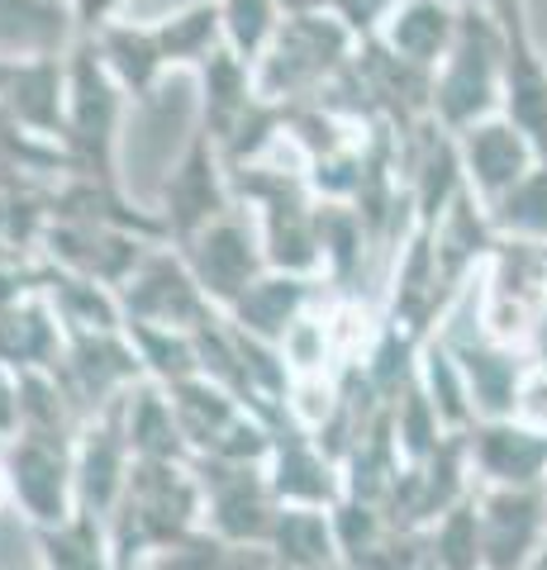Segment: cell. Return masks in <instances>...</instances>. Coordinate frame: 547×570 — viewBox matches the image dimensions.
Segmentation results:
<instances>
[{"instance_id": "ab89813d", "label": "cell", "mask_w": 547, "mask_h": 570, "mask_svg": "<svg viewBox=\"0 0 547 570\" xmlns=\"http://www.w3.org/2000/svg\"><path fill=\"white\" fill-rule=\"evenodd\" d=\"M429 542V570H481V519H476V490L457 509H448L433 528H423Z\"/></svg>"}, {"instance_id": "44dd1931", "label": "cell", "mask_w": 547, "mask_h": 570, "mask_svg": "<svg viewBox=\"0 0 547 570\" xmlns=\"http://www.w3.org/2000/svg\"><path fill=\"white\" fill-rule=\"evenodd\" d=\"M333 291L320 276H300V272H262L248 291H243L234 305L224 309V318L234 328H243L248 337H262V343H276L286 337L300 318H305L314 305H324Z\"/></svg>"}, {"instance_id": "9a60e30c", "label": "cell", "mask_w": 547, "mask_h": 570, "mask_svg": "<svg viewBox=\"0 0 547 570\" xmlns=\"http://www.w3.org/2000/svg\"><path fill=\"white\" fill-rule=\"evenodd\" d=\"M148 238L125 234V228H105V224H72V219H48L43 224V238H39V257L62 266V272H77V276H91L100 285L119 291L138 262L148 257Z\"/></svg>"}, {"instance_id": "f546056e", "label": "cell", "mask_w": 547, "mask_h": 570, "mask_svg": "<svg viewBox=\"0 0 547 570\" xmlns=\"http://www.w3.org/2000/svg\"><path fill=\"white\" fill-rule=\"evenodd\" d=\"M43 262V257H39ZM43 295L58 324L72 333H110V328H125V305H119V291L100 285L91 276H77V272H62V266L43 262Z\"/></svg>"}, {"instance_id": "484cf974", "label": "cell", "mask_w": 547, "mask_h": 570, "mask_svg": "<svg viewBox=\"0 0 547 570\" xmlns=\"http://www.w3.org/2000/svg\"><path fill=\"white\" fill-rule=\"evenodd\" d=\"M201 81V134H209L224 148L228 138L238 134V124L257 110V77L253 62H243L234 48H215L209 58L196 67Z\"/></svg>"}, {"instance_id": "52a82bcc", "label": "cell", "mask_w": 547, "mask_h": 570, "mask_svg": "<svg viewBox=\"0 0 547 570\" xmlns=\"http://www.w3.org/2000/svg\"><path fill=\"white\" fill-rule=\"evenodd\" d=\"M10 480V509L25 519L29 532L58 528L67 523L77 504V471H72V442H52V438H10L0 448Z\"/></svg>"}, {"instance_id": "277c9868", "label": "cell", "mask_w": 547, "mask_h": 570, "mask_svg": "<svg viewBox=\"0 0 547 570\" xmlns=\"http://www.w3.org/2000/svg\"><path fill=\"white\" fill-rule=\"evenodd\" d=\"M500 91H505V29L486 10L462 6L452 52L433 71V119L448 134H462L476 119L500 115Z\"/></svg>"}, {"instance_id": "bcb514c9", "label": "cell", "mask_w": 547, "mask_h": 570, "mask_svg": "<svg viewBox=\"0 0 547 570\" xmlns=\"http://www.w3.org/2000/svg\"><path fill=\"white\" fill-rule=\"evenodd\" d=\"M462 6H476L486 10L490 20L500 29H515V24H528V0H462Z\"/></svg>"}, {"instance_id": "836d02e7", "label": "cell", "mask_w": 547, "mask_h": 570, "mask_svg": "<svg viewBox=\"0 0 547 570\" xmlns=\"http://www.w3.org/2000/svg\"><path fill=\"white\" fill-rule=\"evenodd\" d=\"M157 48L172 71H196L209 52L224 43V24H219V0H191L153 20Z\"/></svg>"}, {"instance_id": "f1b7e54d", "label": "cell", "mask_w": 547, "mask_h": 570, "mask_svg": "<svg viewBox=\"0 0 547 570\" xmlns=\"http://www.w3.org/2000/svg\"><path fill=\"white\" fill-rule=\"evenodd\" d=\"M314 228H320V276L333 295L358 291V276L367 257L377 253L372 234H367L362 214L348 200H320V214H314Z\"/></svg>"}, {"instance_id": "7c38bea8", "label": "cell", "mask_w": 547, "mask_h": 570, "mask_svg": "<svg viewBox=\"0 0 547 570\" xmlns=\"http://www.w3.org/2000/svg\"><path fill=\"white\" fill-rule=\"evenodd\" d=\"M457 305V295L448 291L443 266H438V247H433V228L414 224L391 253V276H385V295L381 309L391 324L410 328L414 337H433L438 324L448 318Z\"/></svg>"}, {"instance_id": "8d00e7d4", "label": "cell", "mask_w": 547, "mask_h": 570, "mask_svg": "<svg viewBox=\"0 0 547 570\" xmlns=\"http://www.w3.org/2000/svg\"><path fill=\"white\" fill-rule=\"evenodd\" d=\"M419 385H423V395L433 400V409H438V419H443L448 433H467V428L476 423V404H471L467 376H462L457 356L448 352V343L438 333L419 352Z\"/></svg>"}, {"instance_id": "5bb4252c", "label": "cell", "mask_w": 547, "mask_h": 570, "mask_svg": "<svg viewBox=\"0 0 547 570\" xmlns=\"http://www.w3.org/2000/svg\"><path fill=\"white\" fill-rule=\"evenodd\" d=\"M476 519H481V570H534L547 532L543 490L476 485Z\"/></svg>"}, {"instance_id": "d590c367", "label": "cell", "mask_w": 547, "mask_h": 570, "mask_svg": "<svg viewBox=\"0 0 547 570\" xmlns=\"http://www.w3.org/2000/svg\"><path fill=\"white\" fill-rule=\"evenodd\" d=\"M144 570H281L272 547L253 542H224L219 532L196 528L186 542H176L163 557H153Z\"/></svg>"}, {"instance_id": "83f0119b", "label": "cell", "mask_w": 547, "mask_h": 570, "mask_svg": "<svg viewBox=\"0 0 547 570\" xmlns=\"http://www.w3.org/2000/svg\"><path fill=\"white\" fill-rule=\"evenodd\" d=\"M96 43H100L105 67H110L115 81L125 86L129 105H153L157 86H163V77L172 71L167 58H163V48H157L153 20H129L125 14V20H115Z\"/></svg>"}, {"instance_id": "f35d334b", "label": "cell", "mask_w": 547, "mask_h": 570, "mask_svg": "<svg viewBox=\"0 0 547 570\" xmlns=\"http://www.w3.org/2000/svg\"><path fill=\"white\" fill-rule=\"evenodd\" d=\"M490 224H496L500 238H524V243H547V157L515 181L505 195L486 205Z\"/></svg>"}, {"instance_id": "4316f807", "label": "cell", "mask_w": 547, "mask_h": 570, "mask_svg": "<svg viewBox=\"0 0 547 570\" xmlns=\"http://www.w3.org/2000/svg\"><path fill=\"white\" fill-rule=\"evenodd\" d=\"M67 347V328L58 324L48 295L33 291L0 309V371L29 376V371H52Z\"/></svg>"}, {"instance_id": "5b68a950", "label": "cell", "mask_w": 547, "mask_h": 570, "mask_svg": "<svg viewBox=\"0 0 547 570\" xmlns=\"http://www.w3.org/2000/svg\"><path fill=\"white\" fill-rule=\"evenodd\" d=\"M476 324L509 347L534 343V328L547 309V243L500 238L486 272L471 285Z\"/></svg>"}, {"instance_id": "7402d4cb", "label": "cell", "mask_w": 547, "mask_h": 570, "mask_svg": "<svg viewBox=\"0 0 547 570\" xmlns=\"http://www.w3.org/2000/svg\"><path fill=\"white\" fill-rule=\"evenodd\" d=\"M48 219H72V224H105L125 228L148 243H167L163 219L153 205H138L125 190V181H96V176H58L48 181Z\"/></svg>"}, {"instance_id": "8992f818", "label": "cell", "mask_w": 547, "mask_h": 570, "mask_svg": "<svg viewBox=\"0 0 547 570\" xmlns=\"http://www.w3.org/2000/svg\"><path fill=\"white\" fill-rule=\"evenodd\" d=\"M157 219H163V234L172 247H182L209 228L215 219H224L228 209H238L234 200V181H228L224 153L209 134H191L186 153L176 157V167L167 171L163 190H157Z\"/></svg>"}, {"instance_id": "7a4b0ae2", "label": "cell", "mask_w": 547, "mask_h": 570, "mask_svg": "<svg viewBox=\"0 0 547 570\" xmlns=\"http://www.w3.org/2000/svg\"><path fill=\"white\" fill-rule=\"evenodd\" d=\"M129 96L105 67L96 39H72L67 48V115H62V157L67 176L125 181L119 176V134H125Z\"/></svg>"}, {"instance_id": "30bf717a", "label": "cell", "mask_w": 547, "mask_h": 570, "mask_svg": "<svg viewBox=\"0 0 547 570\" xmlns=\"http://www.w3.org/2000/svg\"><path fill=\"white\" fill-rule=\"evenodd\" d=\"M176 253L186 257L191 276L201 281V291L209 295V305L219 314L234 305V299L248 291V285L267 272V253H262L257 224L248 219V209H228L224 219H215L209 228H201L191 243H182Z\"/></svg>"}, {"instance_id": "1f68e13d", "label": "cell", "mask_w": 547, "mask_h": 570, "mask_svg": "<svg viewBox=\"0 0 547 570\" xmlns=\"http://www.w3.org/2000/svg\"><path fill=\"white\" fill-rule=\"evenodd\" d=\"M125 438L134 461H191L182 423H176L167 390L157 381H138L125 395Z\"/></svg>"}, {"instance_id": "8fae6325", "label": "cell", "mask_w": 547, "mask_h": 570, "mask_svg": "<svg viewBox=\"0 0 547 570\" xmlns=\"http://www.w3.org/2000/svg\"><path fill=\"white\" fill-rule=\"evenodd\" d=\"M205 494V528L224 542H253L267 547L272 523L281 513V499L272 494L267 466H238V461H191Z\"/></svg>"}, {"instance_id": "d6a6232c", "label": "cell", "mask_w": 547, "mask_h": 570, "mask_svg": "<svg viewBox=\"0 0 547 570\" xmlns=\"http://www.w3.org/2000/svg\"><path fill=\"white\" fill-rule=\"evenodd\" d=\"M267 547H272V557H276L281 570H329V566H343L339 532H333V513L329 509L281 504Z\"/></svg>"}, {"instance_id": "6da1fadb", "label": "cell", "mask_w": 547, "mask_h": 570, "mask_svg": "<svg viewBox=\"0 0 547 570\" xmlns=\"http://www.w3.org/2000/svg\"><path fill=\"white\" fill-rule=\"evenodd\" d=\"M205 528V494L191 461H134L125 494L110 513L119 570H144L176 542Z\"/></svg>"}, {"instance_id": "ee69618b", "label": "cell", "mask_w": 547, "mask_h": 570, "mask_svg": "<svg viewBox=\"0 0 547 570\" xmlns=\"http://www.w3.org/2000/svg\"><path fill=\"white\" fill-rule=\"evenodd\" d=\"M129 0H67V14H72V39H100L115 20H125Z\"/></svg>"}, {"instance_id": "681fc988", "label": "cell", "mask_w": 547, "mask_h": 570, "mask_svg": "<svg viewBox=\"0 0 547 570\" xmlns=\"http://www.w3.org/2000/svg\"><path fill=\"white\" fill-rule=\"evenodd\" d=\"M543 494H547V480H543Z\"/></svg>"}, {"instance_id": "e575fe53", "label": "cell", "mask_w": 547, "mask_h": 570, "mask_svg": "<svg viewBox=\"0 0 547 570\" xmlns=\"http://www.w3.org/2000/svg\"><path fill=\"white\" fill-rule=\"evenodd\" d=\"M72 14L67 0H0V52H67Z\"/></svg>"}, {"instance_id": "ffe728a7", "label": "cell", "mask_w": 547, "mask_h": 570, "mask_svg": "<svg viewBox=\"0 0 547 570\" xmlns=\"http://www.w3.org/2000/svg\"><path fill=\"white\" fill-rule=\"evenodd\" d=\"M457 157H462L467 190H471L481 205H490L496 195H505L509 186L524 181V176L543 163L538 148H534V142H528L505 115L476 119L471 129L457 134Z\"/></svg>"}, {"instance_id": "4fadbf2b", "label": "cell", "mask_w": 547, "mask_h": 570, "mask_svg": "<svg viewBox=\"0 0 547 570\" xmlns=\"http://www.w3.org/2000/svg\"><path fill=\"white\" fill-rule=\"evenodd\" d=\"M471 490H476V475H471V456H467V433H452L433 456H423L414 466L400 471L381 513L391 528L423 532L443 519L448 509L462 504Z\"/></svg>"}, {"instance_id": "9c48e42d", "label": "cell", "mask_w": 547, "mask_h": 570, "mask_svg": "<svg viewBox=\"0 0 547 570\" xmlns=\"http://www.w3.org/2000/svg\"><path fill=\"white\" fill-rule=\"evenodd\" d=\"M52 376H58L62 395L72 400L81 423L91 414H100V409H110L115 400H125L138 381H148L144 362H138V352H134L125 328L72 333L62 356H58V366H52Z\"/></svg>"}, {"instance_id": "2e32d148", "label": "cell", "mask_w": 547, "mask_h": 570, "mask_svg": "<svg viewBox=\"0 0 547 570\" xmlns=\"http://www.w3.org/2000/svg\"><path fill=\"white\" fill-rule=\"evenodd\" d=\"M72 471H77V504L86 513L110 519L134 471V452L125 438V400H115L110 409H100V414L81 423L72 442Z\"/></svg>"}, {"instance_id": "e0dca14e", "label": "cell", "mask_w": 547, "mask_h": 570, "mask_svg": "<svg viewBox=\"0 0 547 570\" xmlns=\"http://www.w3.org/2000/svg\"><path fill=\"white\" fill-rule=\"evenodd\" d=\"M467 456L476 485L543 490L547 480V433L519 419H476L467 428Z\"/></svg>"}, {"instance_id": "60d3db41", "label": "cell", "mask_w": 547, "mask_h": 570, "mask_svg": "<svg viewBox=\"0 0 547 570\" xmlns=\"http://www.w3.org/2000/svg\"><path fill=\"white\" fill-rule=\"evenodd\" d=\"M391 428H395V442H400V456H404V466H414V461H423V456H433L443 442L452 438L448 428H443V419H438V409H433V400L423 395V385H419V376L410 381L395 395V404H391Z\"/></svg>"}, {"instance_id": "ba28073f", "label": "cell", "mask_w": 547, "mask_h": 570, "mask_svg": "<svg viewBox=\"0 0 547 570\" xmlns=\"http://www.w3.org/2000/svg\"><path fill=\"white\" fill-rule=\"evenodd\" d=\"M119 305H125V324H153V328H182L196 333L219 309L209 305L201 281L191 276L186 257L172 243L148 247V257L138 262V272L119 285Z\"/></svg>"}, {"instance_id": "f6af8a7d", "label": "cell", "mask_w": 547, "mask_h": 570, "mask_svg": "<svg viewBox=\"0 0 547 570\" xmlns=\"http://www.w3.org/2000/svg\"><path fill=\"white\" fill-rule=\"evenodd\" d=\"M20 433V390H14V376L0 371V448Z\"/></svg>"}, {"instance_id": "74e56055", "label": "cell", "mask_w": 547, "mask_h": 570, "mask_svg": "<svg viewBox=\"0 0 547 570\" xmlns=\"http://www.w3.org/2000/svg\"><path fill=\"white\" fill-rule=\"evenodd\" d=\"M129 343L144 362V376L157 385H176L186 376H201V347H196V333H182V328H153V324H125Z\"/></svg>"}, {"instance_id": "d6986e66", "label": "cell", "mask_w": 547, "mask_h": 570, "mask_svg": "<svg viewBox=\"0 0 547 570\" xmlns=\"http://www.w3.org/2000/svg\"><path fill=\"white\" fill-rule=\"evenodd\" d=\"M0 105L25 129L58 142L67 115V52H0Z\"/></svg>"}, {"instance_id": "b9f144b4", "label": "cell", "mask_w": 547, "mask_h": 570, "mask_svg": "<svg viewBox=\"0 0 547 570\" xmlns=\"http://www.w3.org/2000/svg\"><path fill=\"white\" fill-rule=\"evenodd\" d=\"M281 20H286V6H281V0H219L224 48H234L243 62L262 58V48L272 43Z\"/></svg>"}, {"instance_id": "603a6c76", "label": "cell", "mask_w": 547, "mask_h": 570, "mask_svg": "<svg viewBox=\"0 0 547 570\" xmlns=\"http://www.w3.org/2000/svg\"><path fill=\"white\" fill-rule=\"evenodd\" d=\"M500 115L547 157V58L534 39V24L505 29V91Z\"/></svg>"}, {"instance_id": "7bdbcfd3", "label": "cell", "mask_w": 547, "mask_h": 570, "mask_svg": "<svg viewBox=\"0 0 547 570\" xmlns=\"http://www.w3.org/2000/svg\"><path fill=\"white\" fill-rule=\"evenodd\" d=\"M528 428L547 433V362H528L524 366V381H519V395H515V414Z\"/></svg>"}, {"instance_id": "cb8c5ba5", "label": "cell", "mask_w": 547, "mask_h": 570, "mask_svg": "<svg viewBox=\"0 0 547 570\" xmlns=\"http://www.w3.org/2000/svg\"><path fill=\"white\" fill-rule=\"evenodd\" d=\"M457 24H462V0H395L391 14L377 29V39L400 62H410L419 71H438L452 52Z\"/></svg>"}, {"instance_id": "4dcf8cb0", "label": "cell", "mask_w": 547, "mask_h": 570, "mask_svg": "<svg viewBox=\"0 0 547 570\" xmlns=\"http://www.w3.org/2000/svg\"><path fill=\"white\" fill-rule=\"evenodd\" d=\"M33 538V557L39 570H119L115 542H110V519L77 509L58 528H39Z\"/></svg>"}, {"instance_id": "7dc6e473", "label": "cell", "mask_w": 547, "mask_h": 570, "mask_svg": "<svg viewBox=\"0 0 547 570\" xmlns=\"http://www.w3.org/2000/svg\"><path fill=\"white\" fill-rule=\"evenodd\" d=\"M10 509V480H6V461H0V513Z\"/></svg>"}, {"instance_id": "ac0fdd59", "label": "cell", "mask_w": 547, "mask_h": 570, "mask_svg": "<svg viewBox=\"0 0 547 570\" xmlns=\"http://www.w3.org/2000/svg\"><path fill=\"white\" fill-rule=\"evenodd\" d=\"M267 480L281 504L300 509H333L343 499V466L329 456L305 428L291 423V414L272 428V456H267Z\"/></svg>"}, {"instance_id": "d4e9b609", "label": "cell", "mask_w": 547, "mask_h": 570, "mask_svg": "<svg viewBox=\"0 0 547 570\" xmlns=\"http://www.w3.org/2000/svg\"><path fill=\"white\" fill-rule=\"evenodd\" d=\"M496 224H490L486 205L476 200L471 190H462L457 200L443 209V219L433 224V247H438V266H443V281L452 295H462L476 285V276L486 272L490 253H496Z\"/></svg>"}, {"instance_id": "c3c4849f", "label": "cell", "mask_w": 547, "mask_h": 570, "mask_svg": "<svg viewBox=\"0 0 547 570\" xmlns=\"http://www.w3.org/2000/svg\"><path fill=\"white\" fill-rule=\"evenodd\" d=\"M534 570H547V532H543V547H538V557H534Z\"/></svg>"}, {"instance_id": "3957f363", "label": "cell", "mask_w": 547, "mask_h": 570, "mask_svg": "<svg viewBox=\"0 0 547 570\" xmlns=\"http://www.w3.org/2000/svg\"><path fill=\"white\" fill-rule=\"evenodd\" d=\"M352 52H358V33L333 10H324V6L286 10V20L276 24L272 43L262 48V58L253 62L257 96L272 105L320 100L329 86L343 77Z\"/></svg>"}]
</instances>
